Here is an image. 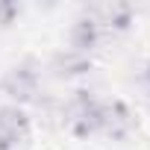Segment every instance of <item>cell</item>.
Here are the masks:
<instances>
[{
  "label": "cell",
  "instance_id": "9",
  "mask_svg": "<svg viewBox=\"0 0 150 150\" xmlns=\"http://www.w3.org/2000/svg\"><path fill=\"white\" fill-rule=\"evenodd\" d=\"M18 138H15V132L3 124V121H0V150H18Z\"/></svg>",
  "mask_w": 150,
  "mask_h": 150
},
{
  "label": "cell",
  "instance_id": "4",
  "mask_svg": "<svg viewBox=\"0 0 150 150\" xmlns=\"http://www.w3.org/2000/svg\"><path fill=\"white\" fill-rule=\"evenodd\" d=\"M135 129V115L124 100H103V135L124 141Z\"/></svg>",
  "mask_w": 150,
  "mask_h": 150
},
{
  "label": "cell",
  "instance_id": "5",
  "mask_svg": "<svg viewBox=\"0 0 150 150\" xmlns=\"http://www.w3.org/2000/svg\"><path fill=\"white\" fill-rule=\"evenodd\" d=\"M100 35H103V30H100V24L88 15V12H83L77 21L71 24V30H68V47L71 50H77V53H91L97 44H100Z\"/></svg>",
  "mask_w": 150,
  "mask_h": 150
},
{
  "label": "cell",
  "instance_id": "2",
  "mask_svg": "<svg viewBox=\"0 0 150 150\" xmlns=\"http://www.w3.org/2000/svg\"><path fill=\"white\" fill-rule=\"evenodd\" d=\"M0 91H3L15 106L38 103L41 94V65L35 59H21L12 68L3 71L0 77Z\"/></svg>",
  "mask_w": 150,
  "mask_h": 150
},
{
  "label": "cell",
  "instance_id": "8",
  "mask_svg": "<svg viewBox=\"0 0 150 150\" xmlns=\"http://www.w3.org/2000/svg\"><path fill=\"white\" fill-rule=\"evenodd\" d=\"M21 3H12V0H0V27L3 30H9L18 18H21Z\"/></svg>",
  "mask_w": 150,
  "mask_h": 150
},
{
  "label": "cell",
  "instance_id": "7",
  "mask_svg": "<svg viewBox=\"0 0 150 150\" xmlns=\"http://www.w3.org/2000/svg\"><path fill=\"white\" fill-rule=\"evenodd\" d=\"M0 121L15 132L18 141H27V135H30V115L24 112V106H15V103L0 106Z\"/></svg>",
  "mask_w": 150,
  "mask_h": 150
},
{
  "label": "cell",
  "instance_id": "1",
  "mask_svg": "<svg viewBox=\"0 0 150 150\" xmlns=\"http://www.w3.org/2000/svg\"><path fill=\"white\" fill-rule=\"evenodd\" d=\"M62 124L77 138H91L103 132V100H97L86 88L74 91V97L62 106Z\"/></svg>",
  "mask_w": 150,
  "mask_h": 150
},
{
  "label": "cell",
  "instance_id": "3",
  "mask_svg": "<svg viewBox=\"0 0 150 150\" xmlns=\"http://www.w3.org/2000/svg\"><path fill=\"white\" fill-rule=\"evenodd\" d=\"M91 56L86 53H77V50H71V47H62L50 56V65L47 71L53 74L56 80H80L86 77V74H91Z\"/></svg>",
  "mask_w": 150,
  "mask_h": 150
},
{
  "label": "cell",
  "instance_id": "6",
  "mask_svg": "<svg viewBox=\"0 0 150 150\" xmlns=\"http://www.w3.org/2000/svg\"><path fill=\"white\" fill-rule=\"evenodd\" d=\"M86 12L100 24V30L106 27V30H112V33H127V30L132 27V21H135L132 6H127V3H103V6H91V9H86Z\"/></svg>",
  "mask_w": 150,
  "mask_h": 150
},
{
  "label": "cell",
  "instance_id": "10",
  "mask_svg": "<svg viewBox=\"0 0 150 150\" xmlns=\"http://www.w3.org/2000/svg\"><path fill=\"white\" fill-rule=\"evenodd\" d=\"M147 100H150V88H147Z\"/></svg>",
  "mask_w": 150,
  "mask_h": 150
}]
</instances>
